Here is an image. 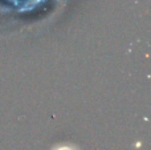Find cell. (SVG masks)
Returning <instances> with one entry per match:
<instances>
[{"mask_svg": "<svg viewBox=\"0 0 151 150\" xmlns=\"http://www.w3.org/2000/svg\"><path fill=\"white\" fill-rule=\"evenodd\" d=\"M52 150H78V148H76V146H70V145H68V144H64V145H57Z\"/></svg>", "mask_w": 151, "mask_h": 150, "instance_id": "6da1fadb", "label": "cell"}]
</instances>
